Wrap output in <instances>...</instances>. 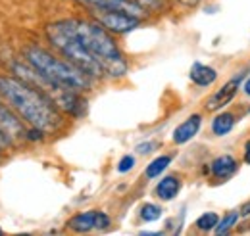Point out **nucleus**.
I'll return each instance as SVG.
<instances>
[{
    "mask_svg": "<svg viewBox=\"0 0 250 236\" xmlns=\"http://www.w3.org/2000/svg\"><path fill=\"white\" fill-rule=\"evenodd\" d=\"M0 94L2 98L25 119L29 125L46 133H56L63 125V118L58 106L52 102L48 94L35 89L33 85L16 79V77H0Z\"/></svg>",
    "mask_w": 250,
    "mask_h": 236,
    "instance_id": "f257e3e1",
    "label": "nucleus"
},
{
    "mask_svg": "<svg viewBox=\"0 0 250 236\" xmlns=\"http://www.w3.org/2000/svg\"><path fill=\"white\" fill-rule=\"evenodd\" d=\"M62 23L67 27V31H71L81 40V44L94 58L98 59V63L102 65L104 77L120 79L127 73L129 63L124 58V52L120 50L112 33L104 29L98 21H94V20H62Z\"/></svg>",
    "mask_w": 250,
    "mask_h": 236,
    "instance_id": "f03ea898",
    "label": "nucleus"
},
{
    "mask_svg": "<svg viewBox=\"0 0 250 236\" xmlns=\"http://www.w3.org/2000/svg\"><path fill=\"white\" fill-rule=\"evenodd\" d=\"M23 56L46 81H50L58 89L77 90V92L93 89V77L81 71L69 59L56 58L54 54H50L41 46H27L23 50Z\"/></svg>",
    "mask_w": 250,
    "mask_h": 236,
    "instance_id": "7ed1b4c3",
    "label": "nucleus"
},
{
    "mask_svg": "<svg viewBox=\"0 0 250 236\" xmlns=\"http://www.w3.org/2000/svg\"><path fill=\"white\" fill-rule=\"evenodd\" d=\"M46 37L52 42V46L62 56H65V59H69L73 65H77L81 71H85L93 79L104 77V71H102V65L98 63V59L81 44V40L71 31H67V27L62 21H56V23L48 25L46 27Z\"/></svg>",
    "mask_w": 250,
    "mask_h": 236,
    "instance_id": "20e7f679",
    "label": "nucleus"
},
{
    "mask_svg": "<svg viewBox=\"0 0 250 236\" xmlns=\"http://www.w3.org/2000/svg\"><path fill=\"white\" fill-rule=\"evenodd\" d=\"M93 16L94 21H98L104 29H108L112 35H125L131 33L133 29L139 27L141 20L125 14V12H118V10H89Z\"/></svg>",
    "mask_w": 250,
    "mask_h": 236,
    "instance_id": "39448f33",
    "label": "nucleus"
},
{
    "mask_svg": "<svg viewBox=\"0 0 250 236\" xmlns=\"http://www.w3.org/2000/svg\"><path fill=\"white\" fill-rule=\"evenodd\" d=\"M247 75H249L247 71H241V73H237L235 77H231L229 81H225V83H223V85H221V87H219V89L206 100L204 108H206L208 112L225 110V106H229V104L233 102V98L237 96L239 89L243 87V81H245Z\"/></svg>",
    "mask_w": 250,
    "mask_h": 236,
    "instance_id": "423d86ee",
    "label": "nucleus"
},
{
    "mask_svg": "<svg viewBox=\"0 0 250 236\" xmlns=\"http://www.w3.org/2000/svg\"><path fill=\"white\" fill-rule=\"evenodd\" d=\"M110 227V217L104 211L91 209L73 215L67 221V229L73 233H91V231H106Z\"/></svg>",
    "mask_w": 250,
    "mask_h": 236,
    "instance_id": "0eeeda50",
    "label": "nucleus"
},
{
    "mask_svg": "<svg viewBox=\"0 0 250 236\" xmlns=\"http://www.w3.org/2000/svg\"><path fill=\"white\" fill-rule=\"evenodd\" d=\"M79 4H83L87 10H118L131 14L139 20H145L148 16V10L141 8L139 4H133L129 0H77Z\"/></svg>",
    "mask_w": 250,
    "mask_h": 236,
    "instance_id": "6e6552de",
    "label": "nucleus"
},
{
    "mask_svg": "<svg viewBox=\"0 0 250 236\" xmlns=\"http://www.w3.org/2000/svg\"><path fill=\"white\" fill-rule=\"evenodd\" d=\"M202 129V116L200 114H190L183 123H179L171 135L175 144H187L188 140H192Z\"/></svg>",
    "mask_w": 250,
    "mask_h": 236,
    "instance_id": "1a4fd4ad",
    "label": "nucleus"
},
{
    "mask_svg": "<svg viewBox=\"0 0 250 236\" xmlns=\"http://www.w3.org/2000/svg\"><path fill=\"white\" fill-rule=\"evenodd\" d=\"M237 171H239V159L233 154H221L210 163V173L218 180H229Z\"/></svg>",
    "mask_w": 250,
    "mask_h": 236,
    "instance_id": "9d476101",
    "label": "nucleus"
},
{
    "mask_svg": "<svg viewBox=\"0 0 250 236\" xmlns=\"http://www.w3.org/2000/svg\"><path fill=\"white\" fill-rule=\"evenodd\" d=\"M188 77L190 81L200 87V89H206V87H212L216 81H218V69L212 67V65H206V63H200V61H194L190 65V71H188Z\"/></svg>",
    "mask_w": 250,
    "mask_h": 236,
    "instance_id": "9b49d317",
    "label": "nucleus"
},
{
    "mask_svg": "<svg viewBox=\"0 0 250 236\" xmlns=\"http://www.w3.org/2000/svg\"><path fill=\"white\" fill-rule=\"evenodd\" d=\"M0 129L10 138H20V137H25L27 135V131L23 129V123L16 118L2 102H0Z\"/></svg>",
    "mask_w": 250,
    "mask_h": 236,
    "instance_id": "f8f14e48",
    "label": "nucleus"
},
{
    "mask_svg": "<svg viewBox=\"0 0 250 236\" xmlns=\"http://www.w3.org/2000/svg\"><path fill=\"white\" fill-rule=\"evenodd\" d=\"M179 190H181V178L175 177V175H167L158 182L154 192L162 202H171V200L177 198Z\"/></svg>",
    "mask_w": 250,
    "mask_h": 236,
    "instance_id": "ddd939ff",
    "label": "nucleus"
},
{
    "mask_svg": "<svg viewBox=\"0 0 250 236\" xmlns=\"http://www.w3.org/2000/svg\"><path fill=\"white\" fill-rule=\"evenodd\" d=\"M237 125V118L233 112H223L219 110L212 119V135L214 137H227Z\"/></svg>",
    "mask_w": 250,
    "mask_h": 236,
    "instance_id": "4468645a",
    "label": "nucleus"
},
{
    "mask_svg": "<svg viewBox=\"0 0 250 236\" xmlns=\"http://www.w3.org/2000/svg\"><path fill=\"white\" fill-rule=\"evenodd\" d=\"M169 163H171V156H167V154H164V156H158L156 159H152L148 165H146V169H145V175L146 178H156L160 177L167 167H169Z\"/></svg>",
    "mask_w": 250,
    "mask_h": 236,
    "instance_id": "2eb2a0df",
    "label": "nucleus"
},
{
    "mask_svg": "<svg viewBox=\"0 0 250 236\" xmlns=\"http://www.w3.org/2000/svg\"><path fill=\"white\" fill-rule=\"evenodd\" d=\"M218 223H219L218 213H216V211H206V213H202V215L194 221V227H196L200 233H212V231H216Z\"/></svg>",
    "mask_w": 250,
    "mask_h": 236,
    "instance_id": "dca6fc26",
    "label": "nucleus"
},
{
    "mask_svg": "<svg viewBox=\"0 0 250 236\" xmlns=\"http://www.w3.org/2000/svg\"><path fill=\"white\" fill-rule=\"evenodd\" d=\"M239 219H241V215H239V211H229V213H225L223 215V219H219L218 227H216V235H229L235 227H237V223H239Z\"/></svg>",
    "mask_w": 250,
    "mask_h": 236,
    "instance_id": "f3484780",
    "label": "nucleus"
},
{
    "mask_svg": "<svg viewBox=\"0 0 250 236\" xmlns=\"http://www.w3.org/2000/svg\"><path fill=\"white\" fill-rule=\"evenodd\" d=\"M162 207L156 206V204H143L141 206V211H139V215H141V219L145 221V223H154V221H158L160 217H162Z\"/></svg>",
    "mask_w": 250,
    "mask_h": 236,
    "instance_id": "a211bd4d",
    "label": "nucleus"
},
{
    "mask_svg": "<svg viewBox=\"0 0 250 236\" xmlns=\"http://www.w3.org/2000/svg\"><path fill=\"white\" fill-rule=\"evenodd\" d=\"M133 4H139L141 8L148 10V12H160L166 8V0H129Z\"/></svg>",
    "mask_w": 250,
    "mask_h": 236,
    "instance_id": "6ab92c4d",
    "label": "nucleus"
},
{
    "mask_svg": "<svg viewBox=\"0 0 250 236\" xmlns=\"http://www.w3.org/2000/svg\"><path fill=\"white\" fill-rule=\"evenodd\" d=\"M135 167V156H124L122 159H120V163H118V173H129L131 169Z\"/></svg>",
    "mask_w": 250,
    "mask_h": 236,
    "instance_id": "aec40b11",
    "label": "nucleus"
},
{
    "mask_svg": "<svg viewBox=\"0 0 250 236\" xmlns=\"http://www.w3.org/2000/svg\"><path fill=\"white\" fill-rule=\"evenodd\" d=\"M154 148H156V142L148 140V142H141V144L137 146V152H139V154H150Z\"/></svg>",
    "mask_w": 250,
    "mask_h": 236,
    "instance_id": "412c9836",
    "label": "nucleus"
},
{
    "mask_svg": "<svg viewBox=\"0 0 250 236\" xmlns=\"http://www.w3.org/2000/svg\"><path fill=\"white\" fill-rule=\"evenodd\" d=\"M237 211H239L241 219H249V217H250V200H249V202H245V204L239 207Z\"/></svg>",
    "mask_w": 250,
    "mask_h": 236,
    "instance_id": "4be33fe9",
    "label": "nucleus"
},
{
    "mask_svg": "<svg viewBox=\"0 0 250 236\" xmlns=\"http://www.w3.org/2000/svg\"><path fill=\"white\" fill-rule=\"evenodd\" d=\"M10 140H12V138L0 129V150H6V148L10 146Z\"/></svg>",
    "mask_w": 250,
    "mask_h": 236,
    "instance_id": "5701e85b",
    "label": "nucleus"
},
{
    "mask_svg": "<svg viewBox=\"0 0 250 236\" xmlns=\"http://www.w3.org/2000/svg\"><path fill=\"white\" fill-rule=\"evenodd\" d=\"M243 161L250 165V140H247L245 146H243Z\"/></svg>",
    "mask_w": 250,
    "mask_h": 236,
    "instance_id": "b1692460",
    "label": "nucleus"
},
{
    "mask_svg": "<svg viewBox=\"0 0 250 236\" xmlns=\"http://www.w3.org/2000/svg\"><path fill=\"white\" fill-rule=\"evenodd\" d=\"M243 92H245V96L250 98V75H247L245 81H243Z\"/></svg>",
    "mask_w": 250,
    "mask_h": 236,
    "instance_id": "393cba45",
    "label": "nucleus"
},
{
    "mask_svg": "<svg viewBox=\"0 0 250 236\" xmlns=\"http://www.w3.org/2000/svg\"><path fill=\"white\" fill-rule=\"evenodd\" d=\"M179 4H183V6H187V8H194V6H198L202 0H177Z\"/></svg>",
    "mask_w": 250,
    "mask_h": 236,
    "instance_id": "a878e982",
    "label": "nucleus"
},
{
    "mask_svg": "<svg viewBox=\"0 0 250 236\" xmlns=\"http://www.w3.org/2000/svg\"><path fill=\"white\" fill-rule=\"evenodd\" d=\"M247 116H249V118H250V106H249V108H247Z\"/></svg>",
    "mask_w": 250,
    "mask_h": 236,
    "instance_id": "bb28decb",
    "label": "nucleus"
},
{
    "mask_svg": "<svg viewBox=\"0 0 250 236\" xmlns=\"http://www.w3.org/2000/svg\"><path fill=\"white\" fill-rule=\"evenodd\" d=\"M0 235H2V231H0Z\"/></svg>",
    "mask_w": 250,
    "mask_h": 236,
    "instance_id": "cd10ccee",
    "label": "nucleus"
}]
</instances>
